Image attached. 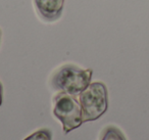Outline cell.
<instances>
[{
    "instance_id": "obj_1",
    "label": "cell",
    "mask_w": 149,
    "mask_h": 140,
    "mask_svg": "<svg viewBox=\"0 0 149 140\" xmlns=\"http://www.w3.org/2000/svg\"><path fill=\"white\" fill-rule=\"evenodd\" d=\"M93 71L82 70L72 64L61 66L52 77L51 84L55 90L77 95L83 92L90 84Z\"/></svg>"
},
{
    "instance_id": "obj_2",
    "label": "cell",
    "mask_w": 149,
    "mask_h": 140,
    "mask_svg": "<svg viewBox=\"0 0 149 140\" xmlns=\"http://www.w3.org/2000/svg\"><path fill=\"white\" fill-rule=\"evenodd\" d=\"M79 101L82 107L84 122L99 119L107 111L108 97L106 86L100 82L92 83L80 93Z\"/></svg>"
},
{
    "instance_id": "obj_3",
    "label": "cell",
    "mask_w": 149,
    "mask_h": 140,
    "mask_svg": "<svg viewBox=\"0 0 149 140\" xmlns=\"http://www.w3.org/2000/svg\"><path fill=\"white\" fill-rule=\"evenodd\" d=\"M53 113L62 124L64 134L79 128L83 121L80 101L74 95L60 92L53 98Z\"/></svg>"
},
{
    "instance_id": "obj_4",
    "label": "cell",
    "mask_w": 149,
    "mask_h": 140,
    "mask_svg": "<svg viewBox=\"0 0 149 140\" xmlns=\"http://www.w3.org/2000/svg\"><path fill=\"white\" fill-rule=\"evenodd\" d=\"M39 17L45 22H54L60 18L64 0H34Z\"/></svg>"
},
{
    "instance_id": "obj_5",
    "label": "cell",
    "mask_w": 149,
    "mask_h": 140,
    "mask_svg": "<svg viewBox=\"0 0 149 140\" xmlns=\"http://www.w3.org/2000/svg\"><path fill=\"white\" fill-rule=\"evenodd\" d=\"M101 140H127L124 134L116 127H108L103 134Z\"/></svg>"
},
{
    "instance_id": "obj_6",
    "label": "cell",
    "mask_w": 149,
    "mask_h": 140,
    "mask_svg": "<svg viewBox=\"0 0 149 140\" xmlns=\"http://www.w3.org/2000/svg\"><path fill=\"white\" fill-rule=\"evenodd\" d=\"M51 139H52L51 131L48 129H42L35 132V133H33L32 135H30L25 140H51Z\"/></svg>"
},
{
    "instance_id": "obj_7",
    "label": "cell",
    "mask_w": 149,
    "mask_h": 140,
    "mask_svg": "<svg viewBox=\"0 0 149 140\" xmlns=\"http://www.w3.org/2000/svg\"><path fill=\"white\" fill-rule=\"evenodd\" d=\"M2 92H3L2 85H1V83H0V105L2 104Z\"/></svg>"
},
{
    "instance_id": "obj_8",
    "label": "cell",
    "mask_w": 149,
    "mask_h": 140,
    "mask_svg": "<svg viewBox=\"0 0 149 140\" xmlns=\"http://www.w3.org/2000/svg\"><path fill=\"white\" fill-rule=\"evenodd\" d=\"M0 41H1V30H0Z\"/></svg>"
}]
</instances>
